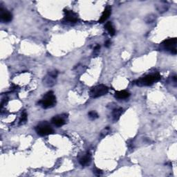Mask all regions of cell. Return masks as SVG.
Masks as SVG:
<instances>
[{
	"label": "cell",
	"mask_w": 177,
	"mask_h": 177,
	"mask_svg": "<svg viewBox=\"0 0 177 177\" xmlns=\"http://www.w3.org/2000/svg\"><path fill=\"white\" fill-rule=\"evenodd\" d=\"M160 79H161V76L159 73H154L141 77V78L136 80L134 83L135 85L140 86V87H143V86H149L153 85L154 82L159 81Z\"/></svg>",
	"instance_id": "cell-1"
},
{
	"label": "cell",
	"mask_w": 177,
	"mask_h": 177,
	"mask_svg": "<svg viewBox=\"0 0 177 177\" xmlns=\"http://www.w3.org/2000/svg\"><path fill=\"white\" fill-rule=\"evenodd\" d=\"M39 103L44 109H49V108L53 107L56 103V98H55L53 92L51 91L47 92L44 96L43 98L39 102Z\"/></svg>",
	"instance_id": "cell-2"
},
{
	"label": "cell",
	"mask_w": 177,
	"mask_h": 177,
	"mask_svg": "<svg viewBox=\"0 0 177 177\" xmlns=\"http://www.w3.org/2000/svg\"><path fill=\"white\" fill-rule=\"evenodd\" d=\"M35 131L38 135L41 136L52 134L54 132L51 126L46 121H43L39 123L35 127Z\"/></svg>",
	"instance_id": "cell-3"
},
{
	"label": "cell",
	"mask_w": 177,
	"mask_h": 177,
	"mask_svg": "<svg viewBox=\"0 0 177 177\" xmlns=\"http://www.w3.org/2000/svg\"><path fill=\"white\" fill-rule=\"evenodd\" d=\"M109 91V88L104 85H98L91 88L89 96L92 98H97L99 97L106 95Z\"/></svg>",
	"instance_id": "cell-4"
},
{
	"label": "cell",
	"mask_w": 177,
	"mask_h": 177,
	"mask_svg": "<svg viewBox=\"0 0 177 177\" xmlns=\"http://www.w3.org/2000/svg\"><path fill=\"white\" fill-rule=\"evenodd\" d=\"M176 37L167 39V40L163 41V43L161 44V46H163V49L167 50L168 51H170L171 53L172 54L176 53Z\"/></svg>",
	"instance_id": "cell-5"
},
{
	"label": "cell",
	"mask_w": 177,
	"mask_h": 177,
	"mask_svg": "<svg viewBox=\"0 0 177 177\" xmlns=\"http://www.w3.org/2000/svg\"><path fill=\"white\" fill-rule=\"evenodd\" d=\"M65 18H64V21L67 23H76L78 21L77 15L73 11L65 9Z\"/></svg>",
	"instance_id": "cell-6"
},
{
	"label": "cell",
	"mask_w": 177,
	"mask_h": 177,
	"mask_svg": "<svg viewBox=\"0 0 177 177\" xmlns=\"http://www.w3.org/2000/svg\"><path fill=\"white\" fill-rule=\"evenodd\" d=\"M0 18H1L2 22H4V23H8L12 20L13 16L9 11L2 7L0 8Z\"/></svg>",
	"instance_id": "cell-7"
},
{
	"label": "cell",
	"mask_w": 177,
	"mask_h": 177,
	"mask_svg": "<svg viewBox=\"0 0 177 177\" xmlns=\"http://www.w3.org/2000/svg\"><path fill=\"white\" fill-rule=\"evenodd\" d=\"M51 123L57 127L63 126L66 123L65 119L62 116H57L51 119Z\"/></svg>",
	"instance_id": "cell-8"
},
{
	"label": "cell",
	"mask_w": 177,
	"mask_h": 177,
	"mask_svg": "<svg viewBox=\"0 0 177 177\" xmlns=\"http://www.w3.org/2000/svg\"><path fill=\"white\" fill-rule=\"evenodd\" d=\"M111 13H112V7L109 6H107L105 8L102 16L100 17V19H99L100 23H103V22L106 21L111 15Z\"/></svg>",
	"instance_id": "cell-9"
},
{
	"label": "cell",
	"mask_w": 177,
	"mask_h": 177,
	"mask_svg": "<svg viewBox=\"0 0 177 177\" xmlns=\"http://www.w3.org/2000/svg\"><path fill=\"white\" fill-rule=\"evenodd\" d=\"M91 154L90 152H87V154H85L81 159H80V165L83 167H85V166L88 165L91 163Z\"/></svg>",
	"instance_id": "cell-10"
},
{
	"label": "cell",
	"mask_w": 177,
	"mask_h": 177,
	"mask_svg": "<svg viewBox=\"0 0 177 177\" xmlns=\"http://www.w3.org/2000/svg\"><path fill=\"white\" fill-rule=\"evenodd\" d=\"M130 96V93L127 91H117L115 93V98L118 99H126L129 98Z\"/></svg>",
	"instance_id": "cell-11"
},
{
	"label": "cell",
	"mask_w": 177,
	"mask_h": 177,
	"mask_svg": "<svg viewBox=\"0 0 177 177\" xmlns=\"http://www.w3.org/2000/svg\"><path fill=\"white\" fill-rule=\"evenodd\" d=\"M123 112V109L122 108H118V109H115L112 112V117L113 120H118L120 118V116Z\"/></svg>",
	"instance_id": "cell-12"
},
{
	"label": "cell",
	"mask_w": 177,
	"mask_h": 177,
	"mask_svg": "<svg viewBox=\"0 0 177 177\" xmlns=\"http://www.w3.org/2000/svg\"><path fill=\"white\" fill-rule=\"evenodd\" d=\"M104 27H105V29H106V30H107V32L109 33V34L111 36H113V35H115L116 31H115L114 28H113V24H112V22H107L106 24H105Z\"/></svg>",
	"instance_id": "cell-13"
},
{
	"label": "cell",
	"mask_w": 177,
	"mask_h": 177,
	"mask_svg": "<svg viewBox=\"0 0 177 177\" xmlns=\"http://www.w3.org/2000/svg\"><path fill=\"white\" fill-rule=\"evenodd\" d=\"M27 120V113L26 112H24L22 113L20 120H19V124H24Z\"/></svg>",
	"instance_id": "cell-14"
},
{
	"label": "cell",
	"mask_w": 177,
	"mask_h": 177,
	"mask_svg": "<svg viewBox=\"0 0 177 177\" xmlns=\"http://www.w3.org/2000/svg\"><path fill=\"white\" fill-rule=\"evenodd\" d=\"M88 117H89V118L91 119V120H95V119L98 118V113H97L96 112H94V111L90 112L89 113H88Z\"/></svg>",
	"instance_id": "cell-15"
},
{
	"label": "cell",
	"mask_w": 177,
	"mask_h": 177,
	"mask_svg": "<svg viewBox=\"0 0 177 177\" xmlns=\"http://www.w3.org/2000/svg\"><path fill=\"white\" fill-rule=\"evenodd\" d=\"M93 174L96 176H101L102 174V171L99 169H95V170H93Z\"/></svg>",
	"instance_id": "cell-16"
},
{
	"label": "cell",
	"mask_w": 177,
	"mask_h": 177,
	"mask_svg": "<svg viewBox=\"0 0 177 177\" xmlns=\"http://www.w3.org/2000/svg\"><path fill=\"white\" fill-rule=\"evenodd\" d=\"M111 45V41L109 40H107L106 41H105V43H104V46H106V47H109V46Z\"/></svg>",
	"instance_id": "cell-17"
},
{
	"label": "cell",
	"mask_w": 177,
	"mask_h": 177,
	"mask_svg": "<svg viewBox=\"0 0 177 177\" xmlns=\"http://www.w3.org/2000/svg\"><path fill=\"white\" fill-rule=\"evenodd\" d=\"M100 49V46L97 45L95 48H94V52H98Z\"/></svg>",
	"instance_id": "cell-18"
}]
</instances>
